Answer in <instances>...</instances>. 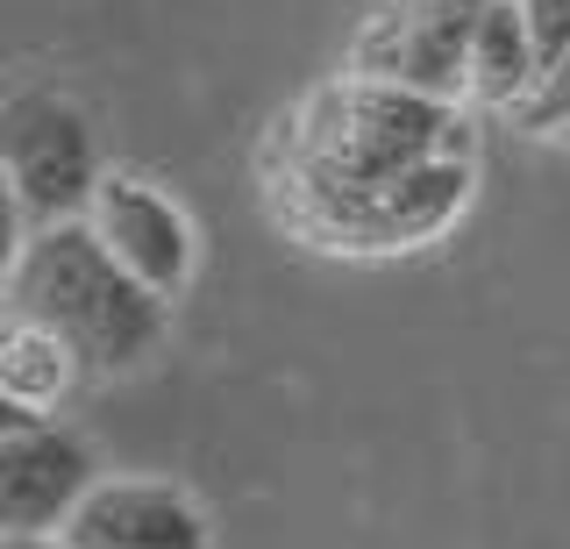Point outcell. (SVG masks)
Listing matches in <instances>:
<instances>
[{"mask_svg":"<svg viewBox=\"0 0 570 549\" xmlns=\"http://www.w3.org/2000/svg\"><path fill=\"white\" fill-rule=\"evenodd\" d=\"M428 157H478L471 108L392 79H364L343 65L272 121L257 150V179L264 200H278V193H364L428 165Z\"/></svg>","mask_w":570,"mask_h":549,"instance_id":"6da1fadb","label":"cell"},{"mask_svg":"<svg viewBox=\"0 0 570 549\" xmlns=\"http://www.w3.org/2000/svg\"><path fill=\"white\" fill-rule=\"evenodd\" d=\"M8 314H29L50 335H65L79 350V364L100 371V379L142 371L171 335V300L142 286L94 236L86 215L22 228L14 264H8Z\"/></svg>","mask_w":570,"mask_h":549,"instance_id":"7a4b0ae2","label":"cell"},{"mask_svg":"<svg viewBox=\"0 0 570 549\" xmlns=\"http://www.w3.org/2000/svg\"><path fill=\"white\" fill-rule=\"evenodd\" d=\"M478 193V157H428L364 193H278L264 200L272 228L328 257H406L442 243Z\"/></svg>","mask_w":570,"mask_h":549,"instance_id":"3957f363","label":"cell"},{"mask_svg":"<svg viewBox=\"0 0 570 549\" xmlns=\"http://www.w3.org/2000/svg\"><path fill=\"white\" fill-rule=\"evenodd\" d=\"M0 171H8L14 228H43V222H79L94 207V186L107 165L94 150V121H86L79 100L36 86V94L8 100Z\"/></svg>","mask_w":570,"mask_h":549,"instance_id":"277c9868","label":"cell"},{"mask_svg":"<svg viewBox=\"0 0 570 549\" xmlns=\"http://www.w3.org/2000/svg\"><path fill=\"white\" fill-rule=\"evenodd\" d=\"M492 0H371L350 37V72L471 108V43Z\"/></svg>","mask_w":570,"mask_h":549,"instance_id":"5b68a950","label":"cell"},{"mask_svg":"<svg viewBox=\"0 0 570 549\" xmlns=\"http://www.w3.org/2000/svg\"><path fill=\"white\" fill-rule=\"evenodd\" d=\"M100 486L94 442L29 406L0 414V536H65L79 500Z\"/></svg>","mask_w":570,"mask_h":549,"instance_id":"8992f818","label":"cell"},{"mask_svg":"<svg viewBox=\"0 0 570 549\" xmlns=\"http://www.w3.org/2000/svg\"><path fill=\"white\" fill-rule=\"evenodd\" d=\"M86 222H94V236L129 264L142 286L165 293V300H178L193 286V272H200V228H193L186 200L165 193L150 171H136V165H107L100 171Z\"/></svg>","mask_w":570,"mask_h":549,"instance_id":"52a82bcc","label":"cell"},{"mask_svg":"<svg viewBox=\"0 0 570 549\" xmlns=\"http://www.w3.org/2000/svg\"><path fill=\"white\" fill-rule=\"evenodd\" d=\"M71 549H214L207 507L171 478H100L65 521Z\"/></svg>","mask_w":570,"mask_h":549,"instance_id":"ba28073f","label":"cell"},{"mask_svg":"<svg viewBox=\"0 0 570 549\" xmlns=\"http://www.w3.org/2000/svg\"><path fill=\"white\" fill-rule=\"evenodd\" d=\"M534 94V37H528V8L521 0H492L471 43V108L492 115H521Z\"/></svg>","mask_w":570,"mask_h":549,"instance_id":"9c48e42d","label":"cell"},{"mask_svg":"<svg viewBox=\"0 0 570 549\" xmlns=\"http://www.w3.org/2000/svg\"><path fill=\"white\" fill-rule=\"evenodd\" d=\"M79 379H86V364L65 335H50L43 322H29V314H8V329H0V400L43 414V406H58Z\"/></svg>","mask_w":570,"mask_h":549,"instance_id":"30bf717a","label":"cell"},{"mask_svg":"<svg viewBox=\"0 0 570 549\" xmlns=\"http://www.w3.org/2000/svg\"><path fill=\"white\" fill-rule=\"evenodd\" d=\"M534 37V94L513 115L528 136H570V0H521Z\"/></svg>","mask_w":570,"mask_h":549,"instance_id":"8fae6325","label":"cell"},{"mask_svg":"<svg viewBox=\"0 0 570 549\" xmlns=\"http://www.w3.org/2000/svg\"><path fill=\"white\" fill-rule=\"evenodd\" d=\"M0 549H71L65 536H0Z\"/></svg>","mask_w":570,"mask_h":549,"instance_id":"7c38bea8","label":"cell"}]
</instances>
